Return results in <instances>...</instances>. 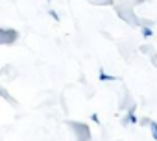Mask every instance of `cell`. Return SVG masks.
I'll return each instance as SVG.
<instances>
[{
    "mask_svg": "<svg viewBox=\"0 0 157 141\" xmlns=\"http://www.w3.org/2000/svg\"><path fill=\"white\" fill-rule=\"evenodd\" d=\"M67 124H68V128L74 132L76 141H91V130H89V124L80 123V121H68Z\"/></svg>",
    "mask_w": 157,
    "mask_h": 141,
    "instance_id": "1",
    "label": "cell"
},
{
    "mask_svg": "<svg viewBox=\"0 0 157 141\" xmlns=\"http://www.w3.org/2000/svg\"><path fill=\"white\" fill-rule=\"evenodd\" d=\"M19 41V32L15 28L0 26V46H11Z\"/></svg>",
    "mask_w": 157,
    "mask_h": 141,
    "instance_id": "2",
    "label": "cell"
},
{
    "mask_svg": "<svg viewBox=\"0 0 157 141\" xmlns=\"http://www.w3.org/2000/svg\"><path fill=\"white\" fill-rule=\"evenodd\" d=\"M0 75H2L4 78H8V80H15V78H17V75H19V70H17V67H15V65L8 63V65H4V67H2Z\"/></svg>",
    "mask_w": 157,
    "mask_h": 141,
    "instance_id": "3",
    "label": "cell"
},
{
    "mask_svg": "<svg viewBox=\"0 0 157 141\" xmlns=\"http://www.w3.org/2000/svg\"><path fill=\"white\" fill-rule=\"evenodd\" d=\"M89 2L93 6H96V8H105V6H113L115 4L113 0H89Z\"/></svg>",
    "mask_w": 157,
    "mask_h": 141,
    "instance_id": "4",
    "label": "cell"
},
{
    "mask_svg": "<svg viewBox=\"0 0 157 141\" xmlns=\"http://www.w3.org/2000/svg\"><path fill=\"white\" fill-rule=\"evenodd\" d=\"M0 97H2V99H6V100H8L10 104L17 106V100H15V99H11V97H10V93H8V91H6V89L2 87V86H0Z\"/></svg>",
    "mask_w": 157,
    "mask_h": 141,
    "instance_id": "5",
    "label": "cell"
},
{
    "mask_svg": "<svg viewBox=\"0 0 157 141\" xmlns=\"http://www.w3.org/2000/svg\"><path fill=\"white\" fill-rule=\"evenodd\" d=\"M98 76H100V80H102V82H111V80H115V76H111V75H107V73H105V70H104V69L100 70V75H98Z\"/></svg>",
    "mask_w": 157,
    "mask_h": 141,
    "instance_id": "6",
    "label": "cell"
},
{
    "mask_svg": "<svg viewBox=\"0 0 157 141\" xmlns=\"http://www.w3.org/2000/svg\"><path fill=\"white\" fill-rule=\"evenodd\" d=\"M151 50H153V48H151L150 45H142V46H140V52H142V54H151V56H153Z\"/></svg>",
    "mask_w": 157,
    "mask_h": 141,
    "instance_id": "7",
    "label": "cell"
},
{
    "mask_svg": "<svg viewBox=\"0 0 157 141\" xmlns=\"http://www.w3.org/2000/svg\"><path fill=\"white\" fill-rule=\"evenodd\" d=\"M48 15H50L54 21H59V13H57L56 10H48Z\"/></svg>",
    "mask_w": 157,
    "mask_h": 141,
    "instance_id": "8",
    "label": "cell"
},
{
    "mask_svg": "<svg viewBox=\"0 0 157 141\" xmlns=\"http://www.w3.org/2000/svg\"><path fill=\"white\" fill-rule=\"evenodd\" d=\"M150 126H151V134H153V137L157 139V124H155V123H151Z\"/></svg>",
    "mask_w": 157,
    "mask_h": 141,
    "instance_id": "9",
    "label": "cell"
},
{
    "mask_svg": "<svg viewBox=\"0 0 157 141\" xmlns=\"http://www.w3.org/2000/svg\"><path fill=\"white\" fill-rule=\"evenodd\" d=\"M151 61H153V65L157 67V54H153V56H151Z\"/></svg>",
    "mask_w": 157,
    "mask_h": 141,
    "instance_id": "10",
    "label": "cell"
},
{
    "mask_svg": "<svg viewBox=\"0 0 157 141\" xmlns=\"http://www.w3.org/2000/svg\"><path fill=\"white\" fill-rule=\"evenodd\" d=\"M91 119H93L94 123H100V121H98V115H96V113H94V115H91Z\"/></svg>",
    "mask_w": 157,
    "mask_h": 141,
    "instance_id": "11",
    "label": "cell"
},
{
    "mask_svg": "<svg viewBox=\"0 0 157 141\" xmlns=\"http://www.w3.org/2000/svg\"><path fill=\"white\" fill-rule=\"evenodd\" d=\"M48 2H52V0H48Z\"/></svg>",
    "mask_w": 157,
    "mask_h": 141,
    "instance_id": "12",
    "label": "cell"
}]
</instances>
